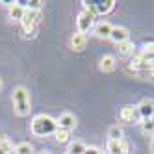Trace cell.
<instances>
[{
  "label": "cell",
  "instance_id": "cell-10",
  "mask_svg": "<svg viewBox=\"0 0 154 154\" xmlns=\"http://www.w3.org/2000/svg\"><path fill=\"white\" fill-rule=\"evenodd\" d=\"M108 152L109 154H128V143L125 139H121V141L108 139Z\"/></svg>",
  "mask_w": 154,
  "mask_h": 154
},
{
  "label": "cell",
  "instance_id": "cell-16",
  "mask_svg": "<svg viewBox=\"0 0 154 154\" xmlns=\"http://www.w3.org/2000/svg\"><path fill=\"white\" fill-rule=\"evenodd\" d=\"M134 43H132L130 39L125 41V43H119L117 45V52H119V56H123V58H128V56H134Z\"/></svg>",
  "mask_w": 154,
  "mask_h": 154
},
{
  "label": "cell",
  "instance_id": "cell-27",
  "mask_svg": "<svg viewBox=\"0 0 154 154\" xmlns=\"http://www.w3.org/2000/svg\"><path fill=\"white\" fill-rule=\"evenodd\" d=\"M0 87H2V80H0Z\"/></svg>",
  "mask_w": 154,
  "mask_h": 154
},
{
  "label": "cell",
  "instance_id": "cell-28",
  "mask_svg": "<svg viewBox=\"0 0 154 154\" xmlns=\"http://www.w3.org/2000/svg\"><path fill=\"white\" fill-rule=\"evenodd\" d=\"M152 123H154V115H152Z\"/></svg>",
  "mask_w": 154,
  "mask_h": 154
},
{
  "label": "cell",
  "instance_id": "cell-1",
  "mask_svg": "<svg viewBox=\"0 0 154 154\" xmlns=\"http://www.w3.org/2000/svg\"><path fill=\"white\" fill-rule=\"evenodd\" d=\"M58 130V121L52 119L50 115L45 113H39L32 119V134L35 136H54Z\"/></svg>",
  "mask_w": 154,
  "mask_h": 154
},
{
  "label": "cell",
  "instance_id": "cell-9",
  "mask_svg": "<svg viewBox=\"0 0 154 154\" xmlns=\"http://www.w3.org/2000/svg\"><path fill=\"white\" fill-rule=\"evenodd\" d=\"M137 109H139L143 121H145V119H152V115H154V102L149 100V98H145V100H141L137 104Z\"/></svg>",
  "mask_w": 154,
  "mask_h": 154
},
{
  "label": "cell",
  "instance_id": "cell-12",
  "mask_svg": "<svg viewBox=\"0 0 154 154\" xmlns=\"http://www.w3.org/2000/svg\"><path fill=\"white\" fill-rule=\"evenodd\" d=\"M112 24L109 23H106V20H102V23H98L97 26H95V35L98 37V39H109V34H112Z\"/></svg>",
  "mask_w": 154,
  "mask_h": 154
},
{
  "label": "cell",
  "instance_id": "cell-8",
  "mask_svg": "<svg viewBox=\"0 0 154 154\" xmlns=\"http://www.w3.org/2000/svg\"><path fill=\"white\" fill-rule=\"evenodd\" d=\"M74 126H76V117L72 113L65 112V113H61L58 117V128H63V130H69L71 132Z\"/></svg>",
  "mask_w": 154,
  "mask_h": 154
},
{
  "label": "cell",
  "instance_id": "cell-11",
  "mask_svg": "<svg viewBox=\"0 0 154 154\" xmlns=\"http://www.w3.org/2000/svg\"><path fill=\"white\" fill-rule=\"evenodd\" d=\"M24 13H26V8L20 4V2H13L11 6H9V19H13V20H23V17H24Z\"/></svg>",
  "mask_w": 154,
  "mask_h": 154
},
{
  "label": "cell",
  "instance_id": "cell-19",
  "mask_svg": "<svg viewBox=\"0 0 154 154\" xmlns=\"http://www.w3.org/2000/svg\"><path fill=\"white\" fill-rule=\"evenodd\" d=\"M54 137H56L58 143H69V139H71V132H69V130H63V128H58L56 134H54Z\"/></svg>",
  "mask_w": 154,
  "mask_h": 154
},
{
  "label": "cell",
  "instance_id": "cell-18",
  "mask_svg": "<svg viewBox=\"0 0 154 154\" xmlns=\"http://www.w3.org/2000/svg\"><path fill=\"white\" fill-rule=\"evenodd\" d=\"M85 145L82 141H74V143H71L69 145V150H67V154H84L85 152Z\"/></svg>",
  "mask_w": 154,
  "mask_h": 154
},
{
  "label": "cell",
  "instance_id": "cell-15",
  "mask_svg": "<svg viewBox=\"0 0 154 154\" xmlns=\"http://www.w3.org/2000/svg\"><path fill=\"white\" fill-rule=\"evenodd\" d=\"M98 67H100L102 72H112L115 71V58L109 56V54H106V56L100 58V63H98Z\"/></svg>",
  "mask_w": 154,
  "mask_h": 154
},
{
  "label": "cell",
  "instance_id": "cell-5",
  "mask_svg": "<svg viewBox=\"0 0 154 154\" xmlns=\"http://www.w3.org/2000/svg\"><path fill=\"white\" fill-rule=\"evenodd\" d=\"M93 23H95V17L93 15H89V13H85V11H82L80 15H78V19H76V28H78V34H87L91 28H93Z\"/></svg>",
  "mask_w": 154,
  "mask_h": 154
},
{
  "label": "cell",
  "instance_id": "cell-24",
  "mask_svg": "<svg viewBox=\"0 0 154 154\" xmlns=\"http://www.w3.org/2000/svg\"><path fill=\"white\" fill-rule=\"evenodd\" d=\"M84 154H102V152H100V150H98L97 147H87Z\"/></svg>",
  "mask_w": 154,
  "mask_h": 154
},
{
  "label": "cell",
  "instance_id": "cell-21",
  "mask_svg": "<svg viewBox=\"0 0 154 154\" xmlns=\"http://www.w3.org/2000/svg\"><path fill=\"white\" fill-rule=\"evenodd\" d=\"M0 149H2L4 152H8V154L15 150V149H13V145H11V141H9L6 136H0Z\"/></svg>",
  "mask_w": 154,
  "mask_h": 154
},
{
  "label": "cell",
  "instance_id": "cell-17",
  "mask_svg": "<svg viewBox=\"0 0 154 154\" xmlns=\"http://www.w3.org/2000/svg\"><path fill=\"white\" fill-rule=\"evenodd\" d=\"M108 139H109V141H121V139H125L123 128H121L119 125L109 126V130H108Z\"/></svg>",
  "mask_w": 154,
  "mask_h": 154
},
{
  "label": "cell",
  "instance_id": "cell-14",
  "mask_svg": "<svg viewBox=\"0 0 154 154\" xmlns=\"http://www.w3.org/2000/svg\"><path fill=\"white\" fill-rule=\"evenodd\" d=\"M115 8V0H100V2H95V9L97 15H106Z\"/></svg>",
  "mask_w": 154,
  "mask_h": 154
},
{
  "label": "cell",
  "instance_id": "cell-6",
  "mask_svg": "<svg viewBox=\"0 0 154 154\" xmlns=\"http://www.w3.org/2000/svg\"><path fill=\"white\" fill-rule=\"evenodd\" d=\"M128 37H130V32H128L125 26H113V28H112V34H109V39H112L115 45L128 41Z\"/></svg>",
  "mask_w": 154,
  "mask_h": 154
},
{
  "label": "cell",
  "instance_id": "cell-4",
  "mask_svg": "<svg viewBox=\"0 0 154 154\" xmlns=\"http://www.w3.org/2000/svg\"><path fill=\"white\" fill-rule=\"evenodd\" d=\"M119 117H121V121H125V123H139V121H143L139 109H137V106H132V104L123 106Z\"/></svg>",
  "mask_w": 154,
  "mask_h": 154
},
{
  "label": "cell",
  "instance_id": "cell-25",
  "mask_svg": "<svg viewBox=\"0 0 154 154\" xmlns=\"http://www.w3.org/2000/svg\"><path fill=\"white\" fill-rule=\"evenodd\" d=\"M39 154H50V152H48V150H41Z\"/></svg>",
  "mask_w": 154,
  "mask_h": 154
},
{
  "label": "cell",
  "instance_id": "cell-22",
  "mask_svg": "<svg viewBox=\"0 0 154 154\" xmlns=\"http://www.w3.org/2000/svg\"><path fill=\"white\" fill-rule=\"evenodd\" d=\"M141 125H143V132H145V134H154V123H152V119H145Z\"/></svg>",
  "mask_w": 154,
  "mask_h": 154
},
{
  "label": "cell",
  "instance_id": "cell-23",
  "mask_svg": "<svg viewBox=\"0 0 154 154\" xmlns=\"http://www.w3.org/2000/svg\"><path fill=\"white\" fill-rule=\"evenodd\" d=\"M82 4H84V11H85V13H89V15H93V17L97 15V9H95V2H87V0H84Z\"/></svg>",
  "mask_w": 154,
  "mask_h": 154
},
{
  "label": "cell",
  "instance_id": "cell-3",
  "mask_svg": "<svg viewBox=\"0 0 154 154\" xmlns=\"http://www.w3.org/2000/svg\"><path fill=\"white\" fill-rule=\"evenodd\" d=\"M39 20H41V11H35V9H26L23 20H20V26H23L26 35H32V32H34V28L37 26Z\"/></svg>",
  "mask_w": 154,
  "mask_h": 154
},
{
  "label": "cell",
  "instance_id": "cell-7",
  "mask_svg": "<svg viewBox=\"0 0 154 154\" xmlns=\"http://www.w3.org/2000/svg\"><path fill=\"white\" fill-rule=\"evenodd\" d=\"M136 58L141 60L143 63H147V65H150V67H152V65H154V43H149V45H145Z\"/></svg>",
  "mask_w": 154,
  "mask_h": 154
},
{
  "label": "cell",
  "instance_id": "cell-20",
  "mask_svg": "<svg viewBox=\"0 0 154 154\" xmlns=\"http://www.w3.org/2000/svg\"><path fill=\"white\" fill-rule=\"evenodd\" d=\"M15 154H34V147L30 145V143H19L15 147Z\"/></svg>",
  "mask_w": 154,
  "mask_h": 154
},
{
  "label": "cell",
  "instance_id": "cell-26",
  "mask_svg": "<svg viewBox=\"0 0 154 154\" xmlns=\"http://www.w3.org/2000/svg\"><path fill=\"white\" fill-rule=\"evenodd\" d=\"M0 154H8V152H4V150H2V149H0Z\"/></svg>",
  "mask_w": 154,
  "mask_h": 154
},
{
  "label": "cell",
  "instance_id": "cell-29",
  "mask_svg": "<svg viewBox=\"0 0 154 154\" xmlns=\"http://www.w3.org/2000/svg\"><path fill=\"white\" fill-rule=\"evenodd\" d=\"M65 154H67V152H65Z\"/></svg>",
  "mask_w": 154,
  "mask_h": 154
},
{
  "label": "cell",
  "instance_id": "cell-13",
  "mask_svg": "<svg viewBox=\"0 0 154 154\" xmlns=\"http://www.w3.org/2000/svg\"><path fill=\"white\" fill-rule=\"evenodd\" d=\"M85 45H87V37L84 35V34H72V37H71V48L72 50H76V52H80V50H84L85 48Z\"/></svg>",
  "mask_w": 154,
  "mask_h": 154
},
{
  "label": "cell",
  "instance_id": "cell-2",
  "mask_svg": "<svg viewBox=\"0 0 154 154\" xmlns=\"http://www.w3.org/2000/svg\"><path fill=\"white\" fill-rule=\"evenodd\" d=\"M11 100H13V109H15V113L19 117H26L30 115V93L26 87L23 85H19L13 89V95H11Z\"/></svg>",
  "mask_w": 154,
  "mask_h": 154
}]
</instances>
